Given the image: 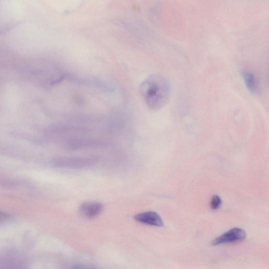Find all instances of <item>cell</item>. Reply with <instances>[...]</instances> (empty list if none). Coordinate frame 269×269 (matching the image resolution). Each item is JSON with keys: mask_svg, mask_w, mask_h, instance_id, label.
I'll list each match as a JSON object with an SVG mask.
<instances>
[{"mask_svg": "<svg viewBox=\"0 0 269 269\" xmlns=\"http://www.w3.org/2000/svg\"><path fill=\"white\" fill-rule=\"evenodd\" d=\"M171 86L167 78L160 74L148 76L140 84L139 93L150 110L157 111L168 103L171 95Z\"/></svg>", "mask_w": 269, "mask_h": 269, "instance_id": "6da1fadb", "label": "cell"}, {"mask_svg": "<svg viewBox=\"0 0 269 269\" xmlns=\"http://www.w3.org/2000/svg\"><path fill=\"white\" fill-rule=\"evenodd\" d=\"M97 159L92 157H66L55 161L58 167L68 169H80L94 165Z\"/></svg>", "mask_w": 269, "mask_h": 269, "instance_id": "7a4b0ae2", "label": "cell"}, {"mask_svg": "<svg viewBox=\"0 0 269 269\" xmlns=\"http://www.w3.org/2000/svg\"><path fill=\"white\" fill-rule=\"evenodd\" d=\"M246 236V233L243 229L239 228H232L215 239L211 244L213 246H217L237 243L244 240Z\"/></svg>", "mask_w": 269, "mask_h": 269, "instance_id": "3957f363", "label": "cell"}, {"mask_svg": "<svg viewBox=\"0 0 269 269\" xmlns=\"http://www.w3.org/2000/svg\"><path fill=\"white\" fill-rule=\"evenodd\" d=\"M103 208V205L100 202H87L82 203L80 207V212L82 216L92 219L100 215Z\"/></svg>", "mask_w": 269, "mask_h": 269, "instance_id": "277c9868", "label": "cell"}, {"mask_svg": "<svg viewBox=\"0 0 269 269\" xmlns=\"http://www.w3.org/2000/svg\"><path fill=\"white\" fill-rule=\"evenodd\" d=\"M136 222L152 226H162L164 225L160 216L154 211H148L136 215L134 217Z\"/></svg>", "mask_w": 269, "mask_h": 269, "instance_id": "5b68a950", "label": "cell"}, {"mask_svg": "<svg viewBox=\"0 0 269 269\" xmlns=\"http://www.w3.org/2000/svg\"><path fill=\"white\" fill-rule=\"evenodd\" d=\"M242 76L247 89L251 91H255L257 90V83L254 75L251 72L244 71Z\"/></svg>", "mask_w": 269, "mask_h": 269, "instance_id": "8992f818", "label": "cell"}, {"mask_svg": "<svg viewBox=\"0 0 269 269\" xmlns=\"http://www.w3.org/2000/svg\"><path fill=\"white\" fill-rule=\"evenodd\" d=\"M221 204L222 200L220 197L217 195H215L212 197L210 202L211 207L212 209H218L219 207H220Z\"/></svg>", "mask_w": 269, "mask_h": 269, "instance_id": "52a82bcc", "label": "cell"}, {"mask_svg": "<svg viewBox=\"0 0 269 269\" xmlns=\"http://www.w3.org/2000/svg\"><path fill=\"white\" fill-rule=\"evenodd\" d=\"M72 269H97L94 267H90L87 265H76L74 266Z\"/></svg>", "mask_w": 269, "mask_h": 269, "instance_id": "ba28073f", "label": "cell"}]
</instances>
